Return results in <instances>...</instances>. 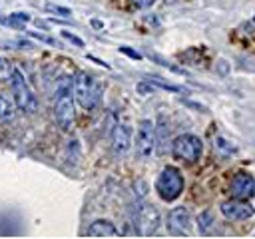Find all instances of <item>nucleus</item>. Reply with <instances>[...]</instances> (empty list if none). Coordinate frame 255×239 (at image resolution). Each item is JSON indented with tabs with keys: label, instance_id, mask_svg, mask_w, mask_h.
<instances>
[{
	"label": "nucleus",
	"instance_id": "f257e3e1",
	"mask_svg": "<svg viewBox=\"0 0 255 239\" xmlns=\"http://www.w3.org/2000/svg\"><path fill=\"white\" fill-rule=\"evenodd\" d=\"M54 118L60 129L70 131L74 127L76 112H74V92H72V80L64 76L56 88V102H54Z\"/></svg>",
	"mask_w": 255,
	"mask_h": 239
},
{
	"label": "nucleus",
	"instance_id": "f03ea898",
	"mask_svg": "<svg viewBox=\"0 0 255 239\" xmlns=\"http://www.w3.org/2000/svg\"><path fill=\"white\" fill-rule=\"evenodd\" d=\"M72 92H74V102L82 110L92 112L100 102L102 86L96 76H92L88 72H78L72 80Z\"/></svg>",
	"mask_w": 255,
	"mask_h": 239
},
{
	"label": "nucleus",
	"instance_id": "7ed1b4c3",
	"mask_svg": "<svg viewBox=\"0 0 255 239\" xmlns=\"http://www.w3.org/2000/svg\"><path fill=\"white\" fill-rule=\"evenodd\" d=\"M10 86H12V96H14L16 108L22 110L24 114H34L38 110V100L20 68L10 70Z\"/></svg>",
	"mask_w": 255,
	"mask_h": 239
},
{
	"label": "nucleus",
	"instance_id": "20e7f679",
	"mask_svg": "<svg viewBox=\"0 0 255 239\" xmlns=\"http://www.w3.org/2000/svg\"><path fill=\"white\" fill-rule=\"evenodd\" d=\"M155 189H157V193H159V197L163 201L177 199L181 195V191H183V175H181V171L177 167H171V165L163 167L159 177H157V181H155Z\"/></svg>",
	"mask_w": 255,
	"mask_h": 239
},
{
	"label": "nucleus",
	"instance_id": "39448f33",
	"mask_svg": "<svg viewBox=\"0 0 255 239\" xmlns=\"http://www.w3.org/2000/svg\"><path fill=\"white\" fill-rule=\"evenodd\" d=\"M133 219H135V231L139 237H151L157 227H159V211L155 205L151 203H145V201H139L133 209Z\"/></svg>",
	"mask_w": 255,
	"mask_h": 239
},
{
	"label": "nucleus",
	"instance_id": "423d86ee",
	"mask_svg": "<svg viewBox=\"0 0 255 239\" xmlns=\"http://www.w3.org/2000/svg\"><path fill=\"white\" fill-rule=\"evenodd\" d=\"M171 151L175 157L183 159V161H197L203 153V143L197 135L193 133H181L171 141Z\"/></svg>",
	"mask_w": 255,
	"mask_h": 239
},
{
	"label": "nucleus",
	"instance_id": "0eeeda50",
	"mask_svg": "<svg viewBox=\"0 0 255 239\" xmlns=\"http://www.w3.org/2000/svg\"><path fill=\"white\" fill-rule=\"evenodd\" d=\"M155 149V125L151 120H141L135 131V151L141 159L151 157Z\"/></svg>",
	"mask_w": 255,
	"mask_h": 239
},
{
	"label": "nucleus",
	"instance_id": "6e6552de",
	"mask_svg": "<svg viewBox=\"0 0 255 239\" xmlns=\"http://www.w3.org/2000/svg\"><path fill=\"white\" fill-rule=\"evenodd\" d=\"M167 231L175 237H187L191 231V215L185 207H175L167 215Z\"/></svg>",
	"mask_w": 255,
	"mask_h": 239
},
{
	"label": "nucleus",
	"instance_id": "1a4fd4ad",
	"mask_svg": "<svg viewBox=\"0 0 255 239\" xmlns=\"http://www.w3.org/2000/svg\"><path fill=\"white\" fill-rule=\"evenodd\" d=\"M229 193L237 199H251L255 195V179L247 171H237L229 181Z\"/></svg>",
	"mask_w": 255,
	"mask_h": 239
},
{
	"label": "nucleus",
	"instance_id": "9d476101",
	"mask_svg": "<svg viewBox=\"0 0 255 239\" xmlns=\"http://www.w3.org/2000/svg\"><path fill=\"white\" fill-rule=\"evenodd\" d=\"M221 213L231 221H243V219H249L255 213V209H253V205L247 203V199L233 197V199L221 203Z\"/></svg>",
	"mask_w": 255,
	"mask_h": 239
},
{
	"label": "nucleus",
	"instance_id": "9b49d317",
	"mask_svg": "<svg viewBox=\"0 0 255 239\" xmlns=\"http://www.w3.org/2000/svg\"><path fill=\"white\" fill-rule=\"evenodd\" d=\"M129 141H131L129 127L126 123H118L112 131V151H114V155H118V157L126 155L128 149H129Z\"/></svg>",
	"mask_w": 255,
	"mask_h": 239
},
{
	"label": "nucleus",
	"instance_id": "f8f14e48",
	"mask_svg": "<svg viewBox=\"0 0 255 239\" xmlns=\"http://www.w3.org/2000/svg\"><path fill=\"white\" fill-rule=\"evenodd\" d=\"M88 237H118L120 235V231H118V227L112 223V221H108V219H98V221H94L90 227H88Z\"/></svg>",
	"mask_w": 255,
	"mask_h": 239
},
{
	"label": "nucleus",
	"instance_id": "ddd939ff",
	"mask_svg": "<svg viewBox=\"0 0 255 239\" xmlns=\"http://www.w3.org/2000/svg\"><path fill=\"white\" fill-rule=\"evenodd\" d=\"M14 112H16L14 96L8 94V92H0V120H2V121L12 120V118H14Z\"/></svg>",
	"mask_w": 255,
	"mask_h": 239
},
{
	"label": "nucleus",
	"instance_id": "4468645a",
	"mask_svg": "<svg viewBox=\"0 0 255 239\" xmlns=\"http://www.w3.org/2000/svg\"><path fill=\"white\" fill-rule=\"evenodd\" d=\"M28 22H30V16L26 12H14L6 18H0V24H6V26L16 28V30H24Z\"/></svg>",
	"mask_w": 255,
	"mask_h": 239
},
{
	"label": "nucleus",
	"instance_id": "2eb2a0df",
	"mask_svg": "<svg viewBox=\"0 0 255 239\" xmlns=\"http://www.w3.org/2000/svg\"><path fill=\"white\" fill-rule=\"evenodd\" d=\"M215 149H217V153H219L221 157H231V155L237 153V147H235L231 141H227L225 137H221V135L215 137Z\"/></svg>",
	"mask_w": 255,
	"mask_h": 239
},
{
	"label": "nucleus",
	"instance_id": "dca6fc26",
	"mask_svg": "<svg viewBox=\"0 0 255 239\" xmlns=\"http://www.w3.org/2000/svg\"><path fill=\"white\" fill-rule=\"evenodd\" d=\"M167 135H169V127H167V121L161 118V120H159V125H157V135H155V143L159 145V151H161V153L165 151Z\"/></svg>",
	"mask_w": 255,
	"mask_h": 239
},
{
	"label": "nucleus",
	"instance_id": "f3484780",
	"mask_svg": "<svg viewBox=\"0 0 255 239\" xmlns=\"http://www.w3.org/2000/svg\"><path fill=\"white\" fill-rule=\"evenodd\" d=\"M211 225H213V215H211V211H209V209L201 211V213L197 215V229H199V233H207V231L211 229Z\"/></svg>",
	"mask_w": 255,
	"mask_h": 239
},
{
	"label": "nucleus",
	"instance_id": "a211bd4d",
	"mask_svg": "<svg viewBox=\"0 0 255 239\" xmlns=\"http://www.w3.org/2000/svg\"><path fill=\"white\" fill-rule=\"evenodd\" d=\"M147 82H151L153 84V88H163V90H169V92H183V88H179V86H173V84H167V82H161V80H157V78H147Z\"/></svg>",
	"mask_w": 255,
	"mask_h": 239
},
{
	"label": "nucleus",
	"instance_id": "6ab92c4d",
	"mask_svg": "<svg viewBox=\"0 0 255 239\" xmlns=\"http://www.w3.org/2000/svg\"><path fill=\"white\" fill-rule=\"evenodd\" d=\"M46 10H48V12H54V14H58V16H64V18H68V16L72 14L70 8H66V6H58V4H46Z\"/></svg>",
	"mask_w": 255,
	"mask_h": 239
},
{
	"label": "nucleus",
	"instance_id": "aec40b11",
	"mask_svg": "<svg viewBox=\"0 0 255 239\" xmlns=\"http://www.w3.org/2000/svg\"><path fill=\"white\" fill-rule=\"evenodd\" d=\"M62 38L64 40H68V42H72L74 46H78V48H84V40L82 38H78V36H74L72 32H68V30H62Z\"/></svg>",
	"mask_w": 255,
	"mask_h": 239
},
{
	"label": "nucleus",
	"instance_id": "412c9836",
	"mask_svg": "<svg viewBox=\"0 0 255 239\" xmlns=\"http://www.w3.org/2000/svg\"><path fill=\"white\" fill-rule=\"evenodd\" d=\"M30 36L32 38H36V40H40V42H46V44H52V46H60L54 38H50V36H44V34H38V32H30Z\"/></svg>",
	"mask_w": 255,
	"mask_h": 239
},
{
	"label": "nucleus",
	"instance_id": "4be33fe9",
	"mask_svg": "<svg viewBox=\"0 0 255 239\" xmlns=\"http://www.w3.org/2000/svg\"><path fill=\"white\" fill-rule=\"evenodd\" d=\"M129 2H131L135 8H149L155 0H129Z\"/></svg>",
	"mask_w": 255,
	"mask_h": 239
},
{
	"label": "nucleus",
	"instance_id": "5701e85b",
	"mask_svg": "<svg viewBox=\"0 0 255 239\" xmlns=\"http://www.w3.org/2000/svg\"><path fill=\"white\" fill-rule=\"evenodd\" d=\"M135 187H137V195H139V197H143V195L147 193V185H145V181H141V179L135 181Z\"/></svg>",
	"mask_w": 255,
	"mask_h": 239
},
{
	"label": "nucleus",
	"instance_id": "b1692460",
	"mask_svg": "<svg viewBox=\"0 0 255 239\" xmlns=\"http://www.w3.org/2000/svg\"><path fill=\"white\" fill-rule=\"evenodd\" d=\"M120 52H122V54H128V56H131V58H135V60H139V58H141V56H139L135 50H129V48H120Z\"/></svg>",
	"mask_w": 255,
	"mask_h": 239
},
{
	"label": "nucleus",
	"instance_id": "393cba45",
	"mask_svg": "<svg viewBox=\"0 0 255 239\" xmlns=\"http://www.w3.org/2000/svg\"><path fill=\"white\" fill-rule=\"evenodd\" d=\"M137 90H139L141 94H145V92H153V84H151V86H147V84H139Z\"/></svg>",
	"mask_w": 255,
	"mask_h": 239
},
{
	"label": "nucleus",
	"instance_id": "a878e982",
	"mask_svg": "<svg viewBox=\"0 0 255 239\" xmlns=\"http://www.w3.org/2000/svg\"><path fill=\"white\" fill-rule=\"evenodd\" d=\"M4 72H6V62L0 58V76H4Z\"/></svg>",
	"mask_w": 255,
	"mask_h": 239
},
{
	"label": "nucleus",
	"instance_id": "bb28decb",
	"mask_svg": "<svg viewBox=\"0 0 255 239\" xmlns=\"http://www.w3.org/2000/svg\"><path fill=\"white\" fill-rule=\"evenodd\" d=\"M92 26H96V28H102V22H100V20H92Z\"/></svg>",
	"mask_w": 255,
	"mask_h": 239
}]
</instances>
